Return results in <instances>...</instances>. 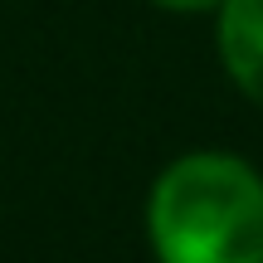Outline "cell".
<instances>
[{
  "label": "cell",
  "instance_id": "cell-1",
  "mask_svg": "<svg viewBox=\"0 0 263 263\" xmlns=\"http://www.w3.org/2000/svg\"><path fill=\"white\" fill-rule=\"evenodd\" d=\"M146 224L161 263H263V180L224 151L180 156L151 190Z\"/></svg>",
  "mask_w": 263,
  "mask_h": 263
},
{
  "label": "cell",
  "instance_id": "cell-3",
  "mask_svg": "<svg viewBox=\"0 0 263 263\" xmlns=\"http://www.w3.org/2000/svg\"><path fill=\"white\" fill-rule=\"evenodd\" d=\"M151 5H161V10H210L219 0H151Z\"/></svg>",
  "mask_w": 263,
  "mask_h": 263
},
{
  "label": "cell",
  "instance_id": "cell-2",
  "mask_svg": "<svg viewBox=\"0 0 263 263\" xmlns=\"http://www.w3.org/2000/svg\"><path fill=\"white\" fill-rule=\"evenodd\" d=\"M219 54L239 93L263 107V0H219Z\"/></svg>",
  "mask_w": 263,
  "mask_h": 263
}]
</instances>
